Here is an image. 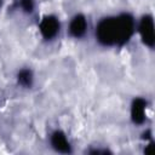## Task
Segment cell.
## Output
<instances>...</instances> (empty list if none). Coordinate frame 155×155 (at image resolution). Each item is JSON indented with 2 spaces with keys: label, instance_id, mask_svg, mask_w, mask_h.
I'll return each mask as SVG.
<instances>
[{
  "label": "cell",
  "instance_id": "cell-3",
  "mask_svg": "<svg viewBox=\"0 0 155 155\" xmlns=\"http://www.w3.org/2000/svg\"><path fill=\"white\" fill-rule=\"evenodd\" d=\"M39 29H40V33L44 39L51 40L59 31V21L56 16L47 15L41 19V22L39 24Z\"/></svg>",
  "mask_w": 155,
  "mask_h": 155
},
{
  "label": "cell",
  "instance_id": "cell-5",
  "mask_svg": "<svg viewBox=\"0 0 155 155\" xmlns=\"http://www.w3.org/2000/svg\"><path fill=\"white\" fill-rule=\"evenodd\" d=\"M51 145L56 151H59L63 154H68L71 151L70 143L62 131H54L51 134Z\"/></svg>",
  "mask_w": 155,
  "mask_h": 155
},
{
  "label": "cell",
  "instance_id": "cell-1",
  "mask_svg": "<svg viewBox=\"0 0 155 155\" xmlns=\"http://www.w3.org/2000/svg\"><path fill=\"white\" fill-rule=\"evenodd\" d=\"M134 31V19L128 13L103 18L96 28V38L103 46H122Z\"/></svg>",
  "mask_w": 155,
  "mask_h": 155
},
{
  "label": "cell",
  "instance_id": "cell-4",
  "mask_svg": "<svg viewBox=\"0 0 155 155\" xmlns=\"http://www.w3.org/2000/svg\"><path fill=\"white\" fill-rule=\"evenodd\" d=\"M69 34L75 38V39H80L82 38L85 34H86V30H87V22H86V18L85 16L82 15H76L71 18L70 23H69Z\"/></svg>",
  "mask_w": 155,
  "mask_h": 155
},
{
  "label": "cell",
  "instance_id": "cell-6",
  "mask_svg": "<svg viewBox=\"0 0 155 155\" xmlns=\"http://www.w3.org/2000/svg\"><path fill=\"white\" fill-rule=\"evenodd\" d=\"M147 102L143 98H136L131 105V119L134 124L140 125L145 120Z\"/></svg>",
  "mask_w": 155,
  "mask_h": 155
},
{
  "label": "cell",
  "instance_id": "cell-2",
  "mask_svg": "<svg viewBox=\"0 0 155 155\" xmlns=\"http://www.w3.org/2000/svg\"><path fill=\"white\" fill-rule=\"evenodd\" d=\"M139 35L144 45L153 47L155 42V31H154V21L150 15H145L142 17L138 25Z\"/></svg>",
  "mask_w": 155,
  "mask_h": 155
},
{
  "label": "cell",
  "instance_id": "cell-9",
  "mask_svg": "<svg viewBox=\"0 0 155 155\" xmlns=\"http://www.w3.org/2000/svg\"><path fill=\"white\" fill-rule=\"evenodd\" d=\"M0 6H1V0H0Z\"/></svg>",
  "mask_w": 155,
  "mask_h": 155
},
{
  "label": "cell",
  "instance_id": "cell-7",
  "mask_svg": "<svg viewBox=\"0 0 155 155\" xmlns=\"http://www.w3.org/2000/svg\"><path fill=\"white\" fill-rule=\"evenodd\" d=\"M33 73L30 69H21L17 74V81L23 87H30L33 85Z\"/></svg>",
  "mask_w": 155,
  "mask_h": 155
},
{
  "label": "cell",
  "instance_id": "cell-8",
  "mask_svg": "<svg viewBox=\"0 0 155 155\" xmlns=\"http://www.w3.org/2000/svg\"><path fill=\"white\" fill-rule=\"evenodd\" d=\"M15 4L25 13H30L34 10V0H15Z\"/></svg>",
  "mask_w": 155,
  "mask_h": 155
}]
</instances>
